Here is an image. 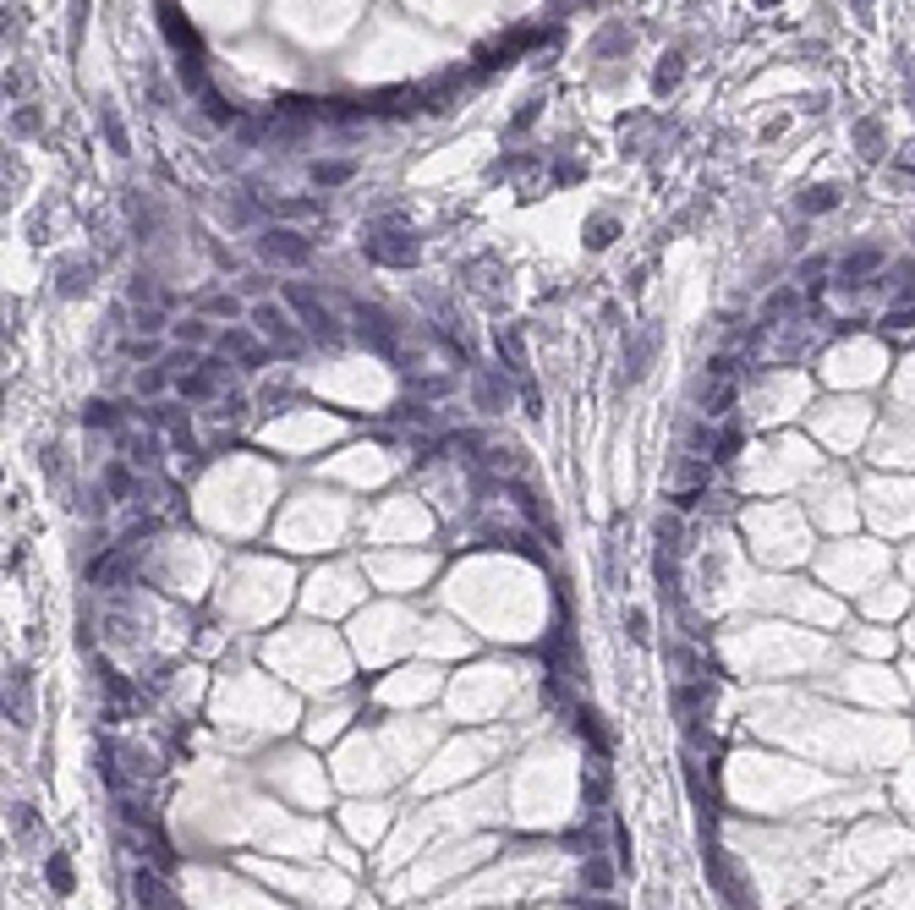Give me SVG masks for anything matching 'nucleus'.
Instances as JSON below:
<instances>
[{"instance_id": "obj_1", "label": "nucleus", "mask_w": 915, "mask_h": 910, "mask_svg": "<svg viewBox=\"0 0 915 910\" xmlns=\"http://www.w3.org/2000/svg\"><path fill=\"white\" fill-rule=\"evenodd\" d=\"M275 499L280 466L252 450H231L192 478V515L220 538H247L264 522H275Z\"/></svg>"}, {"instance_id": "obj_2", "label": "nucleus", "mask_w": 915, "mask_h": 910, "mask_svg": "<svg viewBox=\"0 0 915 910\" xmlns=\"http://www.w3.org/2000/svg\"><path fill=\"white\" fill-rule=\"evenodd\" d=\"M357 522H362V510H357V499L345 494V489H335V483H301L280 510H275V522H269V543H280L285 554H329V549H340L345 538L357 532Z\"/></svg>"}, {"instance_id": "obj_3", "label": "nucleus", "mask_w": 915, "mask_h": 910, "mask_svg": "<svg viewBox=\"0 0 915 910\" xmlns=\"http://www.w3.org/2000/svg\"><path fill=\"white\" fill-rule=\"evenodd\" d=\"M822 466L817 445L801 439V433H757V439H746V450H740L729 461V483L734 494H751V499H778L784 489H801L811 472Z\"/></svg>"}, {"instance_id": "obj_4", "label": "nucleus", "mask_w": 915, "mask_h": 910, "mask_svg": "<svg viewBox=\"0 0 915 910\" xmlns=\"http://www.w3.org/2000/svg\"><path fill=\"white\" fill-rule=\"evenodd\" d=\"M143 554V587L165 592V598H187L198 603L214 576H220V549L198 532H159L148 543H138Z\"/></svg>"}, {"instance_id": "obj_5", "label": "nucleus", "mask_w": 915, "mask_h": 910, "mask_svg": "<svg viewBox=\"0 0 915 910\" xmlns=\"http://www.w3.org/2000/svg\"><path fill=\"white\" fill-rule=\"evenodd\" d=\"M291 598V571L275 554H236L220 571V620L225 625H264Z\"/></svg>"}, {"instance_id": "obj_6", "label": "nucleus", "mask_w": 915, "mask_h": 910, "mask_svg": "<svg viewBox=\"0 0 915 910\" xmlns=\"http://www.w3.org/2000/svg\"><path fill=\"white\" fill-rule=\"evenodd\" d=\"M345 433H352V422H345L340 412H324V406H308V401H291L280 412H269L264 422L252 428L258 450L269 455H285V461H313L324 455L329 445H340Z\"/></svg>"}, {"instance_id": "obj_7", "label": "nucleus", "mask_w": 915, "mask_h": 910, "mask_svg": "<svg viewBox=\"0 0 915 910\" xmlns=\"http://www.w3.org/2000/svg\"><path fill=\"white\" fill-rule=\"evenodd\" d=\"M264 659L275 664V675L296 680V685H318V691H335L345 685V647L324 631V625H285L269 636Z\"/></svg>"}, {"instance_id": "obj_8", "label": "nucleus", "mask_w": 915, "mask_h": 910, "mask_svg": "<svg viewBox=\"0 0 915 910\" xmlns=\"http://www.w3.org/2000/svg\"><path fill=\"white\" fill-rule=\"evenodd\" d=\"M734 527L746 538V549L762 559V566H795L811 549V527L806 510L795 499H751L734 510Z\"/></svg>"}, {"instance_id": "obj_9", "label": "nucleus", "mask_w": 915, "mask_h": 910, "mask_svg": "<svg viewBox=\"0 0 915 910\" xmlns=\"http://www.w3.org/2000/svg\"><path fill=\"white\" fill-rule=\"evenodd\" d=\"M806 378L795 373V368H751L746 378H740V428L746 433H773L778 422H790V417H801V406H806Z\"/></svg>"}, {"instance_id": "obj_10", "label": "nucleus", "mask_w": 915, "mask_h": 910, "mask_svg": "<svg viewBox=\"0 0 915 910\" xmlns=\"http://www.w3.org/2000/svg\"><path fill=\"white\" fill-rule=\"evenodd\" d=\"M433 527H439V515H433V505L417 489H395V494L373 499L357 522V532L373 549H422L433 538Z\"/></svg>"}, {"instance_id": "obj_11", "label": "nucleus", "mask_w": 915, "mask_h": 910, "mask_svg": "<svg viewBox=\"0 0 915 910\" xmlns=\"http://www.w3.org/2000/svg\"><path fill=\"white\" fill-rule=\"evenodd\" d=\"M406 466H411V455L401 450V439H357V445H340L318 466V478L335 483V489H345V494H362V489L395 483Z\"/></svg>"}, {"instance_id": "obj_12", "label": "nucleus", "mask_w": 915, "mask_h": 910, "mask_svg": "<svg viewBox=\"0 0 915 910\" xmlns=\"http://www.w3.org/2000/svg\"><path fill=\"white\" fill-rule=\"evenodd\" d=\"M220 713H225L220 724H236V729H269V724L280 729L291 702H285V691H275V680L252 675V669H236L220 685Z\"/></svg>"}, {"instance_id": "obj_13", "label": "nucleus", "mask_w": 915, "mask_h": 910, "mask_svg": "<svg viewBox=\"0 0 915 910\" xmlns=\"http://www.w3.org/2000/svg\"><path fill=\"white\" fill-rule=\"evenodd\" d=\"M368 598V571L362 559H324V566L301 582V609L329 620V615H357Z\"/></svg>"}, {"instance_id": "obj_14", "label": "nucleus", "mask_w": 915, "mask_h": 910, "mask_svg": "<svg viewBox=\"0 0 915 910\" xmlns=\"http://www.w3.org/2000/svg\"><path fill=\"white\" fill-rule=\"evenodd\" d=\"M417 636H422V625L411 620V609H401V603H378V609H362L357 625H352V647H357V659H368V664H384V659L406 653Z\"/></svg>"}, {"instance_id": "obj_15", "label": "nucleus", "mask_w": 915, "mask_h": 910, "mask_svg": "<svg viewBox=\"0 0 915 910\" xmlns=\"http://www.w3.org/2000/svg\"><path fill=\"white\" fill-rule=\"evenodd\" d=\"M362 571L373 587L384 592H417L422 582H433V571H439V554L433 549H368L362 554Z\"/></svg>"}, {"instance_id": "obj_16", "label": "nucleus", "mask_w": 915, "mask_h": 910, "mask_svg": "<svg viewBox=\"0 0 915 910\" xmlns=\"http://www.w3.org/2000/svg\"><path fill=\"white\" fill-rule=\"evenodd\" d=\"M280 296H285V308L296 313V324L308 329V340L313 345H324V352H340L345 340H352V319H340L329 302L313 291V285H301V280H285L280 285Z\"/></svg>"}, {"instance_id": "obj_17", "label": "nucleus", "mask_w": 915, "mask_h": 910, "mask_svg": "<svg viewBox=\"0 0 915 910\" xmlns=\"http://www.w3.org/2000/svg\"><path fill=\"white\" fill-rule=\"evenodd\" d=\"M811 433L827 450H855L860 439H871V412L860 401H822L811 412Z\"/></svg>"}, {"instance_id": "obj_18", "label": "nucleus", "mask_w": 915, "mask_h": 910, "mask_svg": "<svg viewBox=\"0 0 915 910\" xmlns=\"http://www.w3.org/2000/svg\"><path fill=\"white\" fill-rule=\"evenodd\" d=\"M247 324L269 340V352L275 357H296V352H308V329L296 324V313L285 308V296H264V302H252V313H247Z\"/></svg>"}, {"instance_id": "obj_19", "label": "nucleus", "mask_w": 915, "mask_h": 910, "mask_svg": "<svg viewBox=\"0 0 915 910\" xmlns=\"http://www.w3.org/2000/svg\"><path fill=\"white\" fill-rule=\"evenodd\" d=\"M871 461L877 466H915V412H888L871 428Z\"/></svg>"}, {"instance_id": "obj_20", "label": "nucleus", "mask_w": 915, "mask_h": 910, "mask_svg": "<svg viewBox=\"0 0 915 910\" xmlns=\"http://www.w3.org/2000/svg\"><path fill=\"white\" fill-rule=\"evenodd\" d=\"M860 494L871 499V515H877L883 527H915V483H904V478H871Z\"/></svg>"}, {"instance_id": "obj_21", "label": "nucleus", "mask_w": 915, "mask_h": 910, "mask_svg": "<svg viewBox=\"0 0 915 910\" xmlns=\"http://www.w3.org/2000/svg\"><path fill=\"white\" fill-rule=\"evenodd\" d=\"M214 352H220V357H231V362L241 368V378H252V373H264V368L275 362V352H269V340L258 335L252 324H225V329H220V340H214Z\"/></svg>"}, {"instance_id": "obj_22", "label": "nucleus", "mask_w": 915, "mask_h": 910, "mask_svg": "<svg viewBox=\"0 0 915 910\" xmlns=\"http://www.w3.org/2000/svg\"><path fill=\"white\" fill-rule=\"evenodd\" d=\"M521 395V378L510 368H477L471 373V412L477 417H504Z\"/></svg>"}, {"instance_id": "obj_23", "label": "nucleus", "mask_w": 915, "mask_h": 910, "mask_svg": "<svg viewBox=\"0 0 915 910\" xmlns=\"http://www.w3.org/2000/svg\"><path fill=\"white\" fill-rule=\"evenodd\" d=\"M258 258L280 269H308L313 264V236H301L296 225H269L258 231Z\"/></svg>"}, {"instance_id": "obj_24", "label": "nucleus", "mask_w": 915, "mask_h": 910, "mask_svg": "<svg viewBox=\"0 0 915 910\" xmlns=\"http://www.w3.org/2000/svg\"><path fill=\"white\" fill-rule=\"evenodd\" d=\"M362 252L373 258V264H384V269H411L422 258V236H411V231H373L362 242Z\"/></svg>"}, {"instance_id": "obj_25", "label": "nucleus", "mask_w": 915, "mask_h": 910, "mask_svg": "<svg viewBox=\"0 0 915 910\" xmlns=\"http://www.w3.org/2000/svg\"><path fill=\"white\" fill-rule=\"evenodd\" d=\"M877 566H883V554L871 549V543H839V549L822 554V571L834 576V582H860V576H871Z\"/></svg>"}, {"instance_id": "obj_26", "label": "nucleus", "mask_w": 915, "mask_h": 910, "mask_svg": "<svg viewBox=\"0 0 915 910\" xmlns=\"http://www.w3.org/2000/svg\"><path fill=\"white\" fill-rule=\"evenodd\" d=\"M439 691V675L433 669H395L378 685V702H428Z\"/></svg>"}, {"instance_id": "obj_27", "label": "nucleus", "mask_w": 915, "mask_h": 910, "mask_svg": "<svg viewBox=\"0 0 915 910\" xmlns=\"http://www.w3.org/2000/svg\"><path fill=\"white\" fill-rule=\"evenodd\" d=\"M652 357H658V329L625 335V345H620V378H625V384H641L647 368H652Z\"/></svg>"}, {"instance_id": "obj_28", "label": "nucleus", "mask_w": 915, "mask_h": 910, "mask_svg": "<svg viewBox=\"0 0 915 910\" xmlns=\"http://www.w3.org/2000/svg\"><path fill=\"white\" fill-rule=\"evenodd\" d=\"M6 724H17V729L33 724V669L28 664H17L6 675Z\"/></svg>"}, {"instance_id": "obj_29", "label": "nucleus", "mask_w": 915, "mask_h": 910, "mask_svg": "<svg viewBox=\"0 0 915 910\" xmlns=\"http://www.w3.org/2000/svg\"><path fill=\"white\" fill-rule=\"evenodd\" d=\"M214 340H220V329L203 313H187V319L170 324V345H182V352H214Z\"/></svg>"}, {"instance_id": "obj_30", "label": "nucleus", "mask_w": 915, "mask_h": 910, "mask_svg": "<svg viewBox=\"0 0 915 910\" xmlns=\"http://www.w3.org/2000/svg\"><path fill=\"white\" fill-rule=\"evenodd\" d=\"M345 724H352V702H324V708L308 713V741L324 746V741H335Z\"/></svg>"}, {"instance_id": "obj_31", "label": "nucleus", "mask_w": 915, "mask_h": 910, "mask_svg": "<svg viewBox=\"0 0 915 910\" xmlns=\"http://www.w3.org/2000/svg\"><path fill=\"white\" fill-rule=\"evenodd\" d=\"M795 203H801V214H811V220H817V214H834V208L844 203V187H839V182H817V187H806Z\"/></svg>"}, {"instance_id": "obj_32", "label": "nucleus", "mask_w": 915, "mask_h": 910, "mask_svg": "<svg viewBox=\"0 0 915 910\" xmlns=\"http://www.w3.org/2000/svg\"><path fill=\"white\" fill-rule=\"evenodd\" d=\"M38 472L72 494V450H66V445H38Z\"/></svg>"}, {"instance_id": "obj_33", "label": "nucleus", "mask_w": 915, "mask_h": 910, "mask_svg": "<svg viewBox=\"0 0 915 910\" xmlns=\"http://www.w3.org/2000/svg\"><path fill=\"white\" fill-rule=\"evenodd\" d=\"M89 275H94L89 258H66V264L55 269V291L61 296H82V291H89Z\"/></svg>"}, {"instance_id": "obj_34", "label": "nucleus", "mask_w": 915, "mask_h": 910, "mask_svg": "<svg viewBox=\"0 0 915 910\" xmlns=\"http://www.w3.org/2000/svg\"><path fill=\"white\" fill-rule=\"evenodd\" d=\"M154 280H159L154 269H132V275H126V302H132V308H154V302H159Z\"/></svg>"}, {"instance_id": "obj_35", "label": "nucleus", "mask_w": 915, "mask_h": 910, "mask_svg": "<svg viewBox=\"0 0 915 910\" xmlns=\"http://www.w3.org/2000/svg\"><path fill=\"white\" fill-rule=\"evenodd\" d=\"M855 154H860V159H883V121H877V115L855 121Z\"/></svg>"}, {"instance_id": "obj_36", "label": "nucleus", "mask_w": 915, "mask_h": 910, "mask_svg": "<svg viewBox=\"0 0 915 910\" xmlns=\"http://www.w3.org/2000/svg\"><path fill=\"white\" fill-rule=\"evenodd\" d=\"M308 176H313V187H345V182L357 176V165L352 159H318Z\"/></svg>"}, {"instance_id": "obj_37", "label": "nucleus", "mask_w": 915, "mask_h": 910, "mask_svg": "<svg viewBox=\"0 0 915 910\" xmlns=\"http://www.w3.org/2000/svg\"><path fill=\"white\" fill-rule=\"evenodd\" d=\"M614 236H620V220H614V214H597V220L587 225V247H592V252H603Z\"/></svg>"}, {"instance_id": "obj_38", "label": "nucleus", "mask_w": 915, "mask_h": 910, "mask_svg": "<svg viewBox=\"0 0 915 910\" xmlns=\"http://www.w3.org/2000/svg\"><path fill=\"white\" fill-rule=\"evenodd\" d=\"M625 636H631L636 647H647V642H652V620H647L641 603H631V609H625Z\"/></svg>"}, {"instance_id": "obj_39", "label": "nucleus", "mask_w": 915, "mask_h": 910, "mask_svg": "<svg viewBox=\"0 0 915 910\" xmlns=\"http://www.w3.org/2000/svg\"><path fill=\"white\" fill-rule=\"evenodd\" d=\"M680 72H685V55H680V50H674V55H664V66L652 72V89H658V94H669L674 82H680Z\"/></svg>"}, {"instance_id": "obj_40", "label": "nucleus", "mask_w": 915, "mask_h": 910, "mask_svg": "<svg viewBox=\"0 0 915 910\" xmlns=\"http://www.w3.org/2000/svg\"><path fill=\"white\" fill-rule=\"evenodd\" d=\"M378 822H384V812H345V829L352 834H373Z\"/></svg>"}, {"instance_id": "obj_41", "label": "nucleus", "mask_w": 915, "mask_h": 910, "mask_svg": "<svg viewBox=\"0 0 915 910\" xmlns=\"http://www.w3.org/2000/svg\"><path fill=\"white\" fill-rule=\"evenodd\" d=\"M50 883H55L61 894H72V861H66V855H50Z\"/></svg>"}, {"instance_id": "obj_42", "label": "nucleus", "mask_w": 915, "mask_h": 910, "mask_svg": "<svg viewBox=\"0 0 915 910\" xmlns=\"http://www.w3.org/2000/svg\"><path fill=\"white\" fill-rule=\"evenodd\" d=\"M12 829H17V839H28L38 822H33V812H28V806H12Z\"/></svg>"}, {"instance_id": "obj_43", "label": "nucleus", "mask_w": 915, "mask_h": 910, "mask_svg": "<svg viewBox=\"0 0 915 910\" xmlns=\"http://www.w3.org/2000/svg\"><path fill=\"white\" fill-rule=\"evenodd\" d=\"M894 170H899V176H915V143L899 149V165H894Z\"/></svg>"}, {"instance_id": "obj_44", "label": "nucleus", "mask_w": 915, "mask_h": 910, "mask_svg": "<svg viewBox=\"0 0 915 910\" xmlns=\"http://www.w3.org/2000/svg\"><path fill=\"white\" fill-rule=\"evenodd\" d=\"M12 126H17V132H33V126H38V110H17Z\"/></svg>"}, {"instance_id": "obj_45", "label": "nucleus", "mask_w": 915, "mask_h": 910, "mask_svg": "<svg viewBox=\"0 0 915 910\" xmlns=\"http://www.w3.org/2000/svg\"><path fill=\"white\" fill-rule=\"evenodd\" d=\"M757 6H778V0H757Z\"/></svg>"}, {"instance_id": "obj_46", "label": "nucleus", "mask_w": 915, "mask_h": 910, "mask_svg": "<svg viewBox=\"0 0 915 910\" xmlns=\"http://www.w3.org/2000/svg\"><path fill=\"white\" fill-rule=\"evenodd\" d=\"M910 242H915V231H910Z\"/></svg>"}]
</instances>
